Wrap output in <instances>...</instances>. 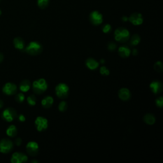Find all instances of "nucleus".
<instances>
[{
  "mask_svg": "<svg viewBox=\"0 0 163 163\" xmlns=\"http://www.w3.org/2000/svg\"><path fill=\"white\" fill-rule=\"evenodd\" d=\"M25 51L31 56H37L42 52L43 47L37 42H31L26 47Z\"/></svg>",
  "mask_w": 163,
  "mask_h": 163,
  "instance_id": "nucleus-2",
  "label": "nucleus"
},
{
  "mask_svg": "<svg viewBox=\"0 0 163 163\" xmlns=\"http://www.w3.org/2000/svg\"><path fill=\"white\" fill-rule=\"evenodd\" d=\"M1 15V10H0V15Z\"/></svg>",
  "mask_w": 163,
  "mask_h": 163,
  "instance_id": "nucleus-40",
  "label": "nucleus"
},
{
  "mask_svg": "<svg viewBox=\"0 0 163 163\" xmlns=\"http://www.w3.org/2000/svg\"><path fill=\"white\" fill-rule=\"evenodd\" d=\"M15 144L17 146H20L22 144V139L20 138H16L15 140Z\"/></svg>",
  "mask_w": 163,
  "mask_h": 163,
  "instance_id": "nucleus-32",
  "label": "nucleus"
},
{
  "mask_svg": "<svg viewBox=\"0 0 163 163\" xmlns=\"http://www.w3.org/2000/svg\"><path fill=\"white\" fill-rule=\"evenodd\" d=\"M25 100V96L23 94V93H19L17 96H15V100L19 103H21Z\"/></svg>",
  "mask_w": 163,
  "mask_h": 163,
  "instance_id": "nucleus-27",
  "label": "nucleus"
},
{
  "mask_svg": "<svg viewBox=\"0 0 163 163\" xmlns=\"http://www.w3.org/2000/svg\"><path fill=\"white\" fill-rule=\"evenodd\" d=\"M35 126L38 131H43L48 128V120L43 117H38L35 120Z\"/></svg>",
  "mask_w": 163,
  "mask_h": 163,
  "instance_id": "nucleus-8",
  "label": "nucleus"
},
{
  "mask_svg": "<svg viewBox=\"0 0 163 163\" xmlns=\"http://www.w3.org/2000/svg\"><path fill=\"white\" fill-rule=\"evenodd\" d=\"M53 103H54V99H53L52 97L49 96L45 97L42 101V107L45 109L50 108L52 106Z\"/></svg>",
  "mask_w": 163,
  "mask_h": 163,
  "instance_id": "nucleus-17",
  "label": "nucleus"
},
{
  "mask_svg": "<svg viewBox=\"0 0 163 163\" xmlns=\"http://www.w3.org/2000/svg\"><path fill=\"white\" fill-rule=\"evenodd\" d=\"M3 107V101L0 100V108H1Z\"/></svg>",
  "mask_w": 163,
  "mask_h": 163,
  "instance_id": "nucleus-37",
  "label": "nucleus"
},
{
  "mask_svg": "<svg viewBox=\"0 0 163 163\" xmlns=\"http://www.w3.org/2000/svg\"><path fill=\"white\" fill-rule=\"evenodd\" d=\"M1 0H0V2H1Z\"/></svg>",
  "mask_w": 163,
  "mask_h": 163,
  "instance_id": "nucleus-41",
  "label": "nucleus"
},
{
  "mask_svg": "<svg viewBox=\"0 0 163 163\" xmlns=\"http://www.w3.org/2000/svg\"><path fill=\"white\" fill-rule=\"evenodd\" d=\"M27 101L28 104L31 106H35L36 103V98L35 95H30L27 98Z\"/></svg>",
  "mask_w": 163,
  "mask_h": 163,
  "instance_id": "nucleus-26",
  "label": "nucleus"
},
{
  "mask_svg": "<svg viewBox=\"0 0 163 163\" xmlns=\"http://www.w3.org/2000/svg\"><path fill=\"white\" fill-rule=\"evenodd\" d=\"M31 162H38V161H32Z\"/></svg>",
  "mask_w": 163,
  "mask_h": 163,
  "instance_id": "nucleus-39",
  "label": "nucleus"
},
{
  "mask_svg": "<svg viewBox=\"0 0 163 163\" xmlns=\"http://www.w3.org/2000/svg\"><path fill=\"white\" fill-rule=\"evenodd\" d=\"M48 87V84L44 79H40L34 81L32 84V90L36 94H42Z\"/></svg>",
  "mask_w": 163,
  "mask_h": 163,
  "instance_id": "nucleus-3",
  "label": "nucleus"
},
{
  "mask_svg": "<svg viewBox=\"0 0 163 163\" xmlns=\"http://www.w3.org/2000/svg\"><path fill=\"white\" fill-rule=\"evenodd\" d=\"M143 119L146 124L149 125H152L156 122V117L151 113L146 114L143 118Z\"/></svg>",
  "mask_w": 163,
  "mask_h": 163,
  "instance_id": "nucleus-20",
  "label": "nucleus"
},
{
  "mask_svg": "<svg viewBox=\"0 0 163 163\" xmlns=\"http://www.w3.org/2000/svg\"><path fill=\"white\" fill-rule=\"evenodd\" d=\"M108 49L110 51H115L117 49V45L113 42H110L108 45Z\"/></svg>",
  "mask_w": 163,
  "mask_h": 163,
  "instance_id": "nucleus-31",
  "label": "nucleus"
},
{
  "mask_svg": "<svg viewBox=\"0 0 163 163\" xmlns=\"http://www.w3.org/2000/svg\"><path fill=\"white\" fill-rule=\"evenodd\" d=\"M26 151L31 156H35L39 152V146L35 141H30L26 145Z\"/></svg>",
  "mask_w": 163,
  "mask_h": 163,
  "instance_id": "nucleus-9",
  "label": "nucleus"
},
{
  "mask_svg": "<svg viewBox=\"0 0 163 163\" xmlns=\"http://www.w3.org/2000/svg\"><path fill=\"white\" fill-rule=\"evenodd\" d=\"M156 104L157 107L162 108L163 106V97L162 96L159 97L156 100Z\"/></svg>",
  "mask_w": 163,
  "mask_h": 163,
  "instance_id": "nucleus-30",
  "label": "nucleus"
},
{
  "mask_svg": "<svg viewBox=\"0 0 163 163\" xmlns=\"http://www.w3.org/2000/svg\"><path fill=\"white\" fill-rule=\"evenodd\" d=\"M3 60V55L1 54V53H0V63H1Z\"/></svg>",
  "mask_w": 163,
  "mask_h": 163,
  "instance_id": "nucleus-36",
  "label": "nucleus"
},
{
  "mask_svg": "<svg viewBox=\"0 0 163 163\" xmlns=\"http://www.w3.org/2000/svg\"><path fill=\"white\" fill-rule=\"evenodd\" d=\"M102 30H103V32L104 33H109L112 30V26H110V24H105V25H104L103 27H102Z\"/></svg>",
  "mask_w": 163,
  "mask_h": 163,
  "instance_id": "nucleus-28",
  "label": "nucleus"
},
{
  "mask_svg": "<svg viewBox=\"0 0 163 163\" xmlns=\"http://www.w3.org/2000/svg\"><path fill=\"white\" fill-rule=\"evenodd\" d=\"M14 44L15 47L19 50H22L25 46V43L22 38L16 37L14 40Z\"/></svg>",
  "mask_w": 163,
  "mask_h": 163,
  "instance_id": "nucleus-18",
  "label": "nucleus"
},
{
  "mask_svg": "<svg viewBox=\"0 0 163 163\" xmlns=\"http://www.w3.org/2000/svg\"><path fill=\"white\" fill-rule=\"evenodd\" d=\"M68 108V104L66 101H61L59 105V110L61 112H64Z\"/></svg>",
  "mask_w": 163,
  "mask_h": 163,
  "instance_id": "nucleus-25",
  "label": "nucleus"
},
{
  "mask_svg": "<svg viewBox=\"0 0 163 163\" xmlns=\"http://www.w3.org/2000/svg\"><path fill=\"white\" fill-rule=\"evenodd\" d=\"M121 20L124 22H127L128 20V17L127 16H123V17H121Z\"/></svg>",
  "mask_w": 163,
  "mask_h": 163,
  "instance_id": "nucleus-35",
  "label": "nucleus"
},
{
  "mask_svg": "<svg viewBox=\"0 0 163 163\" xmlns=\"http://www.w3.org/2000/svg\"><path fill=\"white\" fill-rule=\"evenodd\" d=\"M56 94L60 99H65L68 97L69 93H70V89L68 86L65 84L61 83L59 84L56 87Z\"/></svg>",
  "mask_w": 163,
  "mask_h": 163,
  "instance_id": "nucleus-4",
  "label": "nucleus"
},
{
  "mask_svg": "<svg viewBox=\"0 0 163 163\" xmlns=\"http://www.w3.org/2000/svg\"><path fill=\"white\" fill-rule=\"evenodd\" d=\"M2 119L7 122L13 121L17 117V112L14 108H8L4 110L1 114Z\"/></svg>",
  "mask_w": 163,
  "mask_h": 163,
  "instance_id": "nucleus-6",
  "label": "nucleus"
},
{
  "mask_svg": "<svg viewBox=\"0 0 163 163\" xmlns=\"http://www.w3.org/2000/svg\"><path fill=\"white\" fill-rule=\"evenodd\" d=\"M99 63L93 58H88L85 61V65L86 66L91 70H94L99 66Z\"/></svg>",
  "mask_w": 163,
  "mask_h": 163,
  "instance_id": "nucleus-16",
  "label": "nucleus"
},
{
  "mask_svg": "<svg viewBox=\"0 0 163 163\" xmlns=\"http://www.w3.org/2000/svg\"><path fill=\"white\" fill-rule=\"evenodd\" d=\"M162 84L161 81L155 80L151 82L150 84V89L151 91L155 94H158L162 91Z\"/></svg>",
  "mask_w": 163,
  "mask_h": 163,
  "instance_id": "nucleus-13",
  "label": "nucleus"
},
{
  "mask_svg": "<svg viewBox=\"0 0 163 163\" xmlns=\"http://www.w3.org/2000/svg\"><path fill=\"white\" fill-rule=\"evenodd\" d=\"M30 87H31V83L30 82L27 80H24L22 81L20 84L19 89L22 92H27L30 90Z\"/></svg>",
  "mask_w": 163,
  "mask_h": 163,
  "instance_id": "nucleus-19",
  "label": "nucleus"
},
{
  "mask_svg": "<svg viewBox=\"0 0 163 163\" xmlns=\"http://www.w3.org/2000/svg\"><path fill=\"white\" fill-rule=\"evenodd\" d=\"M14 147L13 142L9 139H3L0 141V152L7 154L10 152Z\"/></svg>",
  "mask_w": 163,
  "mask_h": 163,
  "instance_id": "nucleus-7",
  "label": "nucleus"
},
{
  "mask_svg": "<svg viewBox=\"0 0 163 163\" xmlns=\"http://www.w3.org/2000/svg\"><path fill=\"white\" fill-rule=\"evenodd\" d=\"M154 70L157 72L162 73L163 71V64L161 61H157L154 64Z\"/></svg>",
  "mask_w": 163,
  "mask_h": 163,
  "instance_id": "nucleus-24",
  "label": "nucleus"
},
{
  "mask_svg": "<svg viewBox=\"0 0 163 163\" xmlns=\"http://www.w3.org/2000/svg\"><path fill=\"white\" fill-rule=\"evenodd\" d=\"M100 73L103 75L108 76L110 75V71L108 68H107V67L101 66L100 68Z\"/></svg>",
  "mask_w": 163,
  "mask_h": 163,
  "instance_id": "nucleus-29",
  "label": "nucleus"
},
{
  "mask_svg": "<svg viewBox=\"0 0 163 163\" xmlns=\"http://www.w3.org/2000/svg\"><path fill=\"white\" fill-rule=\"evenodd\" d=\"M49 4V0H37L38 6L41 9H45Z\"/></svg>",
  "mask_w": 163,
  "mask_h": 163,
  "instance_id": "nucleus-23",
  "label": "nucleus"
},
{
  "mask_svg": "<svg viewBox=\"0 0 163 163\" xmlns=\"http://www.w3.org/2000/svg\"><path fill=\"white\" fill-rule=\"evenodd\" d=\"M100 63H102V64H103V63H105V59H101L100 60Z\"/></svg>",
  "mask_w": 163,
  "mask_h": 163,
  "instance_id": "nucleus-38",
  "label": "nucleus"
},
{
  "mask_svg": "<svg viewBox=\"0 0 163 163\" xmlns=\"http://www.w3.org/2000/svg\"><path fill=\"white\" fill-rule=\"evenodd\" d=\"M27 156L22 152H15L12 156L11 162L12 163L25 162L27 161Z\"/></svg>",
  "mask_w": 163,
  "mask_h": 163,
  "instance_id": "nucleus-11",
  "label": "nucleus"
},
{
  "mask_svg": "<svg viewBox=\"0 0 163 163\" xmlns=\"http://www.w3.org/2000/svg\"><path fill=\"white\" fill-rule=\"evenodd\" d=\"M131 51L130 50V48L126 45L121 46L118 49V53H119V56L122 58H128L130 54H131Z\"/></svg>",
  "mask_w": 163,
  "mask_h": 163,
  "instance_id": "nucleus-15",
  "label": "nucleus"
},
{
  "mask_svg": "<svg viewBox=\"0 0 163 163\" xmlns=\"http://www.w3.org/2000/svg\"><path fill=\"white\" fill-rule=\"evenodd\" d=\"M89 20L93 25L99 26L103 21V15L97 10L92 11L89 15Z\"/></svg>",
  "mask_w": 163,
  "mask_h": 163,
  "instance_id": "nucleus-5",
  "label": "nucleus"
},
{
  "mask_svg": "<svg viewBox=\"0 0 163 163\" xmlns=\"http://www.w3.org/2000/svg\"><path fill=\"white\" fill-rule=\"evenodd\" d=\"M118 95H119V98L122 101H128L131 96L129 90L126 88L120 89L118 92Z\"/></svg>",
  "mask_w": 163,
  "mask_h": 163,
  "instance_id": "nucleus-14",
  "label": "nucleus"
},
{
  "mask_svg": "<svg viewBox=\"0 0 163 163\" xmlns=\"http://www.w3.org/2000/svg\"><path fill=\"white\" fill-rule=\"evenodd\" d=\"M128 20L134 26H140L144 22V17L140 13L135 12L129 16Z\"/></svg>",
  "mask_w": 163,
  "mask_h": 163,
  "instance_id": "nucleus-10",
  "label": "nucleus"
},
{
  "mask_svg": "<svg viewBox=\"0 0 163 163\" xmlns=\"http://www.w3.org/2000/svg\"><path fill=\"white\" fill-rule=\"evenodd\" d=\"M115 39L118 42L125 43L130 38L129 31L124 27H119L114 32Z\"/></svg>",
  "mask_w": 163,
  "mask_h": 163,
  "instance_id": "nucleus-1",
  "label": "nucleus"
},
{
  "mask_svg": "<svg viewBox=\"0 0 163 163\" xmlns=\"http://www.w3.org/2000/svg\"><path fill=\"white\" fill-rule=\"evenodd\" d=\"M17 85L13 83H6L3 87V92L6 95H14L17 92Z\"/></svg>",
  "mask_w": 163,
  "mask_h": 163,
  "instance_id": "nucleus-12",
  "label": "nucleus"
},
{
  "mask_svg": "<svg viewBox=\"0 0 163 163\" xmlns=\"http://www.w3.org/2000/svg\"><path fill=\"white\" fill-rule=\"evenodd\" d=\"M6 134L10 137H15L17 134V129L14 125H10L6 129Z\"/></svg>",
  "mask_w": 163,
  "mask_h": 163,
  "instance_id": "nucleus-21",
  "label": "nucleus"
},
{
  "mask_svg": "<svg viewBox=\"0 0 163 163\" xmlns=\"http://www.w3.org/2000/svg\"><path fill=\"white\" fill-rule=\"evenodd\" d=\"M18 119L20 122H24L26 120V117L24 115H22V114H20L18 117Z\"/></svg>",
  "mask_w": 163,
  "mask_h": 163,
  "instance_id": "nucleus-33",
  "label": "nucleus"
},
{
  "mask_svg": "<svg viewBox=\"0 0 163 163\" xmlns=\"http://www.w3.org/2000/svg\"><path fill=\"white\" fill-rule=\"evenodd\" d=\"M140 41H141L140 36L137 34H135V35H134L131 38V40H130V44H131L132 46H136L137 45L140 43Z\"/></svg>",
  "mask_w": 163,
  "mask_h": 163,
  "instance_id": "nucleus-22",
  "label": "nucleus"
},
{
  "mask_svg": "<svg viewBox=\"0 0 163 163\" xmlns=\"http://www.w3.org/2000/svg\"><path fill=\"white\" fill-rule=\"evenodd\" d=\"M132 54H133V56H137V55H138V50H137V49H136V48H134V49H133V51H132Z\"/></svg>",
  "mask_w": 163,
  "mask_h": 163,
  "instance_id": "nucleus-34",
  "label": "nucleus"
}]
</instances>
